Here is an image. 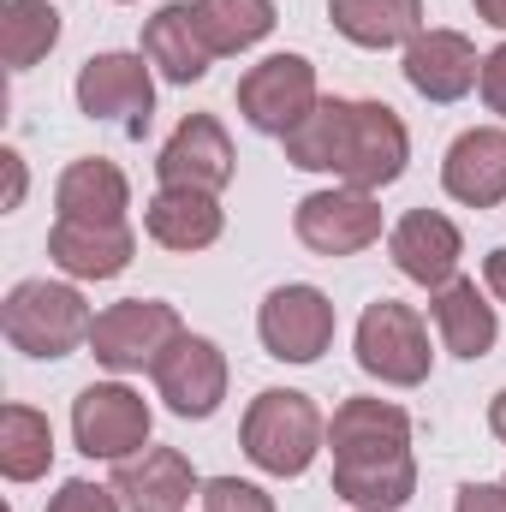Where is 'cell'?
<instances>
[{
    "label": "cell",
    "mask_w": 506,
    "mask_h": 512,
    "mask_svg": "<svg viewBox=\"0 0 506 512\" xmlns=\"http://www.w3.org/2000/svg\"><path fill=\"white\" fill-rule=\"evenodd\" d=\"M429 322H435V334L453 358H489L495 340H501V316H495L489 292L465 274L429 292Z\"/></svg>",
    "instance_id": "cell-18"
},
{
    "label": "cell",
    "mask_w": 506,
    "mask_h": 512,
    "mask_svg": "<svg viewBox=\"0 0 506 512\" xmlns=\"http://www.w3.org/2000/svg\"><path fill=\"white\" fill-rule=\"evenodd\" d=\"M114 495L126 501V512H185L191 495H203V483L179 447H143L114 465Z\"/></svg>",
    "instance_id": "cell-16"
},
{
    "label": "cell",
    "mask_w": 506,
    "mask_h": 512,
    "mask_svg": "<svg viewBox=\"0 0 506 512\" xmlns=\"http://www.w3.org/2000/svg\"><path fill=\"white\" fill-rule=\"evenodd\" d=\"M54 465V423L36 405H6L0 411V471L6 483H36Z\"/></svg>",
    "instance_id": "cell-24"
},
{
    "label": "cell",
    "mask_w": 506,
    "mask_h": 512,
    "mask_svg": "<svg viewBox=\"0 0 506 512\" xmlns=\"http://www.w3.org/2000/svg\"><path fill=\"white\" fill-rule=\"evenodd\" d=\"M90 304L72 280H18L0 304V334L24 358H72L90 346Z\"/></svg>",
    "instance_id": "cell-4"
},
{
    "label": "cell",
    "mask_w": 506,
    "mask_h": 512,
    "mask_svg": "<svg viewBox=\"0 0 506 512\" xmlns=\"http://www.w3.org/2000/svg\"><path fill=\"white\" fill-rule=\"evenodd\" d=\"M489 429H495V435L506 441V387L495 393V399H489Z\"/></svg>",
    "instance_id": "cell-34"
},
{
    "label": "cell",
    "mask_w": 506,
    "mask_h": 512,
    "mask_svg": "<svg viewBox=\"0 0 506 512\" xmlns=\"http://www.w3.org/2000/svg\"><path fill=\"white\" fill-rule=\"evenodd\" d=\"M387 256H393V268H399L405 280H417V286L435 292V286L459 280L465 239H459V227H453L441 209H411V215L393 221V233H387Z\"/></svg>",
    "instance_id": "cell-15"
},
{
    "label": "cell",
    "mask_w": 506,
    "mask_h": 512,
    "mask_svg": "<svg viewBox=\"0 0 506 512\" xmlns=\"http://www.w3.org/2000/svg\"><path fill=\"white\" fill-rule=\"evenodd\" d=\"M453 512H506V483H465L453 495Z\"/></svg>",
    "instance_id": "cell-30"
},
{
    "label": "cell",
    "mask_w": 506,
    "mask_h": 512,
    "mask_svg": "<svg viewBox=\"0 0 506 512\" xmlns=\"http://www.w3.org/2000/svg\"><path fill=\"white\" fill-rule=\"evenodd\" d=\"M334 453V495L352 512H399L417 495L411 459V417L393 399H346L328 423Z\"/></svg>",
    "instance_id": "cell-2"
},
{
    "label": "cell",
    "mask_w": 506,
    "mask_h": 512,
    "mask_svg": "<svg viewBox=\"0 0 506 512\" xmlns=\"http://www.w3.org/2000/svg\"><path fill=\"white\" fill-rule=\"evenodd\" d=\"M233 173H239V155H233V137L215 114L179 120L173 137L161 143V155H155L161 191H209V197H221L233 185Z\"/></svg>",
    "instance_id": "cell-12"
},
{
    "label": "cell",
    "mask_w": 506,
    "mask_h": 512,
    "mask_svg": "<svg viewBox=\"0 0 506 512\" xmlns=\"http://www.w3.org/2000/svg\"><path fill=\"white\" fill-rule=\"evenodd\" d=\"M60 42V12L48 0H6L0 6V60L12 72H30L36 60H48Z\"/></svg>",
    "instance_id": "cell-26"
},
{
    "label": "cell",
    "mask_w": 506,
    "mask_h": 512,
    "mask_svg": "<svg viewBox=\"0 0 506 512\" xmlns=\"http://www.w3.org/2000/svg\"><path fill=\"white\" fill-rule=\"evenodd\" d=\"M256 334L268 346V358L280 364H316L328 346H334V304L322 286L310 280H286L262 298L256 310Z\"/></svg>",
    "instance_id": "cell-8"
},
{
    "label": "cell",
    "mask_w": 506,
    "mask_h": 512,
    "mask_svg": "<svg viewBox=\"0 0 506 512\" xmlns=\"http://www.w3.org/2000/svg\"><path fill=\"white\" fill-rule=\"evenodd\" d=\"M483 280H489V292H495V298L506 304V245L483 256Z\"/></svg>",
    "instance_id": "cell-32"
},
{
    "label": "cell",
    "mask_w": 506,
    "mask_h": 512,
    "mask_svg": "<svg viewBox=\"0 0 506 512\" xmlns=\"http://www.w3.org/2000/svg\"><path fill=\"white\" fill-rule=\"evenodd\" d=\"M328 18L352 48H405L423 36V0H328Z\"/></svg>",
    "instance_id": "cell-23"
},
{
    "label": "cell",
    "mask_w": 506,
    "mask_h": 512,
    "mask_svg": "<svg viewBox=\"0 0 506 512\" xmlns=\"http://www.w3.org/2000/svg\"><path fill=\"white\" fill-rule=\"evenodd\" d=\"M441 185L465 209H495L506 203V131L501 126H471L453 137L441 161Z\"/></svg>",
    "instance_id": "cell-17"
},
{
    "label": "cell",
    "mask_w": 506,
    "mask_h": 512,
    "mask_svg": "<svg viewBox=\"0 0 506 512\" xmlns=\"http://www.w3.org/2000/svg\"><path fill=\"white\" fill-rule=\"evenodd\" d=\"M286 161L304 173H334L340 185L381 191L405 173L411 161V131L387 102H346V96H322L304 126L286 131Z\"/></svg>",
    "instance_id": "cell-1"
},
{
    "label": "cell",
    "mask_w": 506,
    "mask_h": 512,
    "mask_svg": "<svg viewBox=\"0 0 506 512\" xmlns=\"http://www.w3.org/2000/svg\"><path fill=\"white\" fill-rule=\"evenodd\" d=\"M292 233L298 245L316 256H358L381 239V203L376 191H358V185H328V191H310L298 209H292Z\"/></svg>",
    "instance_id": "cell-9"
},
{
    "label": "cell",
    "mask_w": 506,
    "mask_h": 512,
    "mask_svg": "<svg viewBox=\"0 0 506 512\" xmlns=\"http://www.w3.org/2000/svg\"><path fill=\"white\" fill-rule=\"evenodd\" d=\"M143 60L167 78V84H197L209 72V42L191 18V6H161L155 18H143Z\"/></svg>",
    "instance_id": "cell-22"
},
{
    "label": "cell",
    "mask_w": 506,
    "mask_h": 512,
    "mask_svg": "<svg viewBox=\"0 0 506 512\" xmlns=\"http://www.w3.org/2000/svg\"><path fill=\"white\" fill-rule=\"evenodd\" d=\"M316 102H322V90H316V66L304 54H268L239 78V114L268 137L298 131Z\"/></svg>",
    "instance_id": "cell-11"
},
{
    "label": "cell",
    "mask_w": 506,
    "mask_h": 512,
    "mask_svg": "<svg viewBox=\"0 0 506 512\" xmlns=\"http://www.w3.org/2000/svg\"><path fill=\"white\" fill-rule=\"evenodd\" d=\"M399 72H405V84L423 102H459V96H471L483 84L477 42L465 30H423V36H411Z\"/></svg>",
    "instance_id": "cell-14"
},
{
    "label": "cell",
    "mask_w": 506,
    "mask_h": 512,
    "mask_svg": "<svg viewBox=\"0 0 506 512\" xmlns=\"http://www.w3.org/2000/svg\"><path fill=\"white\" fill-rule=\"evenodd\" d=\"M149 376H155V393L167 399L173 417L203 423V417H215L221 399H227V352H221L209 334H179V340L161 352V364H155Z\"/></svg>",
    "instance_id": "cell-13"
},
{
    "label": "cell",
    "mask_w": 506,
    "mask_h": 512,
    "mask_svg": "<svg viewBox=\"0 0 506 512\" xmlns=\"http://www.w3.org/2000/svg\"><path fill=\"white\" fill-rule=\"evenodd\" d=\"M221 227H227V215H221V197H209V191H155L143 209V233L161 251L179 256L209 251L221 239Z\"/></svg>",
    "instance_id": "cell-21"
},
{
    "label": "cell",
    "mask_w": 506,
    "mask_h": 512,
    "mask_svg": "<svg viewBox=\"0 0 506 512\" xmlns=\"http://www.w3.org/2000/svg\"><path fill=\"white\" fill-rule=\"evenodd\" d=\"M197 501H203V512H274V495L245 477H209Z\"/></svg>",
    "instance_id": "cell-27"
},
{
    "label": "cell",
    "mask_w": 506,
    "mask_h": 512,
    "mask_svg": "<svg viewBox=\"0 0 506 512\" xmlns=\"http://www.w3.org/2000/svg\"><path fill=\"white\" fill-rule=\"evenodd\" d=\"M352 352H358V370L376 376L381 387L429 382V364H435V352H429V322H423L411 304H399V298H376V304L358 316Z\"/></svg>",
    "instance_id": "cell-5"
},
{
    "label": "cell",
    "mask_w": 506,
    "mask_h": 512,
    "mask_svg": "<svg viewBox=\"0 0 506 512\" xmlns=\"http://www.w3.org/2000/svg\"><path fill=\"white\" fill-rule=\"evenodd\" d=\"M42 512H126V501L114 495V483H90V477H72L60 483V495Z\"/></svg>",
    "instance_id": "cell-28"
},
{
    "label": "cell",
    "mask_w": 506,
    "mask_h": 512,
    "mask_svg": "<svg viewBox=\"0 0 506 512\" xmlns=\"http://www.w3.org/2000/svg\"><path fill=\"white\" fill-rule=\"evenodd\" d=\"M471 6H477V18H483V24L506 30V0H471Z\"/></svg>",
    "instance_id": "cell-33"
},
{
    "label": "cell",
    "mask_w": 506,
    "mask_h": 512,
    "mask_svg": "<svg viewBox=\"0 0 506 512\" xmlns=\"http://www.w3.org/2000/svg\"><path fill=\"white\" fill-rule=\"evenodd\" d=\"M191 18H197L209 54H245L280 24L274 0H191Z\"/></svg>",
    "instance_id": "cell-25"
},
{
    "label": "cell",
    "mask_w": 506,
    "mask_h": 512,
    "mask_svg": "<svg viewBox=\"0 0 506 512\" xmlns=\"http://www.w3.org/2000/svg\"><path fill=\"white\" fill-rule=\"evenodd\" d=\"M54 209H60V221H78V227H126L131 185L114 161L84 155V161H72V167L60 173Z\"/></svg>",
    "instance_id": "cell-19"
},
{
    "label": "cell",
    "mask_w": 506,
    "mask_h": 512,
    "mask_svg": "<svg viewBox=\"0 0 506 512\" xmlns=\"http://www.w3.org/2000/svg\"><path fill=\"white\" fill-rule=\"evenodd\" d=\"M0 167H6V197H0V209H18V203H24V155H18V149H0Z\"/></svg>",
    "instance_id": "cell-31"
},
{
    "label": "cell",
    "mask_w": 506,
    "mask_h": 512,
    "mask_svg": "<svg viewBox=\"0 0 506 512\" xmlns=\"http://www.w3.org/2000/svg\"><path fill=\"white\" fill-rule=\"evenodd\" d=\"M78 108L102 126H126L131 137L149 126L155 114V78H149V60L143 54H90L78 66V84H72Z\"/></svg>",
    "instance_id": "cell-10"
},
{
    "label": "cell",
    "mask_w": 506,
    "mask_h": 512,
    "mask_svg": "<svg viewBox=\"0 0 506 512\" xmlns=\"http://www.w3.org/2000/svg\"><path fill=\"white\" fill-rule=\"evenodd\" d=\"M483 102H489V114H501L506 120V42L495 48V54H483Z\"/></svg>",
    "instance_id": "cell-29"
},
{
    "label": "cell",
    "mask_w": 506,
    "mask_h": 512,
    "mask_svg": "<svg viewBox=\"0 0 506 512\" xmlns=\"http://www.w3.org/2000/svg\"><path fill=\"white\" fill-rule=\"evenodd\" d=\"M149 399L126 382H90L72 399V441L84 459H108L120 465L131 453L149 447Z\"/></svg>",
    "instance_id": "cell-7"
},
{
    "label": "cell",
    "mask_w": 506,
    "mask_h": 512,
    "mask_svg": "<svg viewBox=\"0 0 506 512\" xmlns=\"http://www.w3.org/2000/svg\"><path fill=\"white\" fill-rule=\"evenodd\" d=\"M179 334H185V322H179L173 304H161V298H120V304H108V310L96 316L90 352H96L102 370L131 376V370H155L161 352H167Z\"/></svg>",
    "instance_id": "cell-6"
},
{
    "label": "cell",
    "mask_w": 506,
    "mask_h": 512,
    "mask_svg": "<svg viewBox=\"0 0 506 512\" xmlns=\"http://www.w3.org/2000/svg\"><path fill=\"white\" fill-rule=\"evenodd\" d=\"M322 441H328V423H322L316 399L298 387H262L245 411V423H239L245 459L268 477H304L316 465Z\"/></svg>",
    "instance_id": "cell-3"
},
{
    "label": "cell",
    "mask_w": 506,
    "mask_h": 512,
    "mask_svg": "<svg viewBox=\"0 0 506 512\" xmlns=\"http://www.w3.org/2000/svg\"><path fill=\"white\" fill-rule=\"evenodd\" d=\"M131 256H137L131 227H78V221L48 227V262L72 280H114L131 268Z\"/></svg>",
    "instance_id": "cell-20"
}]
</instances>
